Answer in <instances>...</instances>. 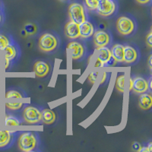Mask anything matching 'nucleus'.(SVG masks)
<instances>
[{
  "mask_svg": "<svg viewBox=\"0 0 152 152\" xmlns=\"http://www.w3.org/2000/svg\"><path fill=\"white\" fill-rule=\"evenodd\" d=\"M111 56L116 62H124V47L121 44H116L112 47L110 50Z\"/></svg>",
  "mask_w": 152,
  "mask_h": 152,
  "instance_id": "nucleus-13",
  "label": "nucleus"
},
{
  "mask_svg": "<svg viewBox=\"0 0 152 152\" xmlns=\"http://www.w3.org/2000/svg\"><path fill=\"white\" fill-rule=\"evenodd\" d=\"M37 145V137L31 132H24L19 136L18 146L22 151L29 152L33 151Z\"/></svg>",
  "mask_w": 152,
  "mask_h": 152,
  "instance_id": "nucleus-1",
  "label": "nucleus"
},
{
  "mask_svg": "<svg viewBox=\"0 0 152 152\" xmlns=\"http://www.w3.org/2000/svg\"><path fill=\"white\" fill-rule=\"evenodd\" d=\"M3 51L4 54H5V58L9 59V60H12L13 59H15V57L16 56V54H17L15 48L10 45H8L4 49Z\"/></svg>",
  "mask_w": 152,
  "mask_h": 152,
  "instance_id": "nucleus-19",
  "label": "nucleus"
},
{
  "mask_svg": "<svg viewBox=\"0 0 152 152\" xmlns=\"http://www.w3.org/2000/svg\"><path fill=\"white\" fill-rule=\"evenodd\" d=\"M116 4L113 0H99L97 10L98 14L104 17H108L113 14Z\"/></svg>",
  "mask_w": 152,
  "mask_h": 152,
  "instance_id": "nucleus-6",
  "label": "nucleus"
},
{
  "mask_svg": "<svg viewBox=\"0 0 152 152\" xmlns=\"http://www.w3.org/2000/svg\"><path fill=\"white\" fill-rule=\"evenodd\" d=\"M136 1L140 4H147L150 2V0H136Z\"/></svg>",
  "mask_w": 152,
  "mask_h": 152,
  "instance_id": "nucleus-33",
  "label": "nucleus"
},
{
  "mask_svg": "<svg viewBox=\"0 0 152 152\" xmlns=\"http://www.w3.org/2000/svg\"><path fill=\"white\" fill-rule=\"evenodd\" d=\"M99 0H85V5L90 10H96Z\"/></svg>",
  "mask_w": 152,
  "mask_h": 152,
  "instance_id": "nucleus-25",
  "label": "nucleus"
},
{
  "mask_svg": "<svg viewBox=\"0 0 152 152\" xmlns=\"http://www.w3.org/2000/svg\"><path fill=\"white\" fill-rule=\"evenodd\" d=\"M138 58V53H137L135 49L130 46L124 47V61L127 63H132L136 61Z\"/></svg>",
  "mask_w": 152,
  "mask_h": 152,
  "instance_id": "nucleus-14",
  "label": "nucleus"
},
{
  "mask_svg": "<svg viewBox=\"0 0 152 152\" xmlns=\"http://www.w3.org/2000/svg\"><path fill=\"white\" fill-rule=\"evenodd\" d=\"M5 98H23V95L17 91H9L5 94Z\"/></svg>",
  "mask_w": 152,
  "mask_h": 152,
  "instance_id": "nucleus-24",
  "label": "nucleus"
},
{
  "mask_svg": "<svg viewBox=\"0 0 152 152\" xmlns=\"http://www.w3.org/2000/svg\"><path fill=\"white\" fill-rule=\"evenodd\" d=\"M99 72L98 71H94L90 73L89 76H88V79L91 84H94L96 80H97V77H98Z\"/></svg>",
  "mask_w": 152,
  "mask_h": 152,
  "instance_id": "nucleus-27",
  "label": "nucleus"
},
{
  "mask_svg": "<svg viewBox=\"0 0 152 152\" xmlns=\"http://www.w3.org/2000/svg\"><path fill=\"white\" fill-rule=\"evenodd\" d=\"M9 59H6V58H5V69H7L8 67H9Z\"/></svg>",
  "mask_w": 152,
  "mask_h": 152,
  "instance_id": "nucleus-34",
  "label": "nucleus"
},
{
  "mask_svg": "<svg viewBox=\"0 0 152 152\" xmlns=\"http://www.w3.org/2000/svg\"><path fill=\"white\" fill-rule=\"evenodd\" d=\"M104 66V64H103L102 62H100V60H99L98 59H97V61H96V62H95V66H94V67H96V68H99V67H101V66Z\"/></svg>",
  "mask_w": 152,
  "mask_h": 152,
  "instance_id": "nucleus-31",
  "label": "nucleus"
},
{
  "mask_svg": "<svg viewBox=\"0 0 152 152\" xmlns=\"http://www.w3.org/2000/svg\"><path fill=\"white\" fill-rule=\"evenodd\" d=\"M106 79H107V72H104V74L102 75V78H101V81H100V84L104 83Z\"/></svg>",
  "mask_w": 152,
  "mask_h": 152,
  "instance_id": "nucleus-32",
  "label": "nucleus"
},
{
  "mask_svg": "<svg viewBox=\"0 0 152 152\" xmlns=\"http://www.w3.org/2000/svg\"><path fill=\"white\" fill-rule=\"evenodd\" d=\"M116 28L121 34L129 35L132 33L133 31H134L135 24L129 18L122 16L117 19Z\"/></svg>",
  "mask_w": 152,
  "mask_h": 152,
  "instance_id": "nucleus-5",
  "label": "nucleus"
},
{
  "mask_svg": "<svg viewBox=\"0 0 152 152\" xmlns=\"http://www.w3.org/2000/svg\"><path fill=\"white\" fill-rule=\"evenodd\" d=\"M65 34L69 39H76L80 37L78 24L70 21L65 26Z\"/></svg>",
  "mask_w": 152,
  "mask_h": 152,
  "instance_id": "nucleus-9",
  "label": "nucleus"
},
{
  "mask_svg": "<svg viewBox=\"0 0 152 152\" xmlns=\"http://www.w3.org/2000/svg\"><path fill=\"white\" fill-rule=\"evenodd\" d=\"M34 71L36 76L39 78H43L47 75L50 72V66L47 62L43 61H37L34 66Z\"/></svg>",
  "mask_w": 152,
  "mask_h": 152,
  "instance_id": "nucleus-12",
  "label": "nucleus"
},
{
  "mask_svg": "<svg viewBox=\"0 0 152 152\" xmlns=\"http://www.w3.org/2000/svg\"><path fill=\"white\" fill-rule=\"evenodd\" d=\"M24 31L28 36H31V35L36 34V32L37 31V28L33 23H28L24 25Z\"/></svg>",
  "mask_w": 152,
  "mask_h": 152,
  "instance_id": "nucleus-21",
  "label": "nucleus"
},
{
  "mask_svg": "<svg viewBox=\"0 0 152 152\" xmlns=\"http://www.w3.org/2000/svg\"><path fill=\"white\" fill-rule=\"evenodd\" d=\"M152 106V97L151 95L147 93H142L139 97V107L142 110H149Z\"/></svg>",
  "mask_w": 152,
  "mask_h": 152,
  "instance_id": "nucleus-15",
  "label": "nucleus"
},
{
  "mask_svg": "<svg viewBox=\"0 0 152 152\" xmlns=\"http://www.w3.org/2000/svg\"><path fill=\"white\" fill-rule=\"evenodd\" d=\"M12 135L9 131H0V148H3L9 144Z\"/></svg>",
  "mask_w": 152,
  "mask_h": 152,
  "instance_id": "nucleus-18",
  "label": "nucleus"
},
{
  "mask_svg": "<svg viewBox=\"0 0 152 152\" xmlns=\"http://www.w3.org/2000/svg\"><path fill=\"white\" fill-rule=\"evenodd\" d=\"M63 1H66V0H63Z\"/></svg>",
  "mask_w": 152,
  "mask_h": 152,
  "instance_id": "nucleus-40",
  "label": "nucleus"
},
{
  "mask_svg": "<svg viewBox=\"0 0 152 152\" xmlns=\"http://www.w3.org/2000/svg\"><path fill=\"white\" fill-rule=\"evenodd\" d=\"M151 59H152V56L151 55L150 56H149V58H148V65H149V68H150V69H151V68H152Z\"/></svg>",
  "mask_w": 152,
  "mask_h": 152,
  "instance_id": "nucleus-36",
  "label": "nucleus"
},
{
  "mask_svg": "<svg viewBox=\"0 0 152 152\" xmlns=\"http://www.w3.org/2000/svg\"><path fill=\"white\" fill-rule=\"evenodd\" d=\"M111 58V52L109 48L104 47L98 48V57L97 59L105 65Z\"/></svg>",
  "mask_w": 152,
  "mask_h": 152,
  "instance_id": "nucleus-17",
  "label": "nucleus"
},
{
  "mask_svg": "<svg viewBox=\"0 0 152 152\" xmlns=\"http://www.w3.org/2000/svg\"><path fill=\"white\" fill-rule=\"evenodd\" d=\"M132 78H130V86H129V90H132Z\"/></svg>",
  "mask_w": 152,
  "mask_h": 152,
  "instance_id": "nucleus-38",
  "label": "nucleus"
},
{
  "mask_svg": "<svg viewBox=\"0 0 152 152\" xmlns=\"http://www.w3.org/2000/svg\"><path fill=\"white\" fill-rule=\"evenodd\" d=\"M115 87L119 91L123 93L125 90V75H121L118 76L116 78V83H115Z\"/></svg>",
  "mask_w": 152,
  "mask_h": 152,
  "instance_id": "nucleus-20",
  "label": "nucleus"
},
{
  "mask_svg": "<svg viewBox=\"0 0 152 152\" xmlns=\"http://www.w3.org/2000/svg\"><path fill=\"white\" fill-rule=\"evenodd\" d=\"M23 106L22 102H18V101H15V102H7L5 103V107L9 108V110H16L21 109Z\"/></svg>",
  "mask_w": 152,
  "mask_h": 152,
  "instance_id": "nucleus-23",
  "label": "nucleus"
},
{
  "mask_svg": "<svg viewBox=\"0 0 152 152\" xmlns=\"http://www.w3.org/2000/svg\"><path fill=\"white\" fill-rule=\"evenodd\" d=\"M5 125L7 126H17L21 125V122L15 116H6L5 118Z\"/></svg>",
  "mask_w": 152,
  "mask_h": 152,
  "instance_id": "nucleus-22",
  "label": "nucleus"
},
{
  "mask_svg": "<svg viewBox=\"0 0 152 152\" xmlns=\"http://www.w3.org/2000/svg\"><path fill=\"white\" fill-rule=\"evenodd\" d=\"M1 19H2V18H1V15H0V22H1Z\"/></svg>",
  "mask_w": 152,
  "mask_h": 152,
  "instance_id": "nucleus-39",
  "label": "nucleus"
},
{
  "mask_svg": "<svg viewBox=\"0 0 152 152\" xmlns=\"http://www.w3.org/2000/svg\"><path fill=\"white\" fill-rule=\"evenodd\" d=\"M116 61L115 60V59H114L112 56H111L110 59H109V61H108V62H107L106 64H107L108 66H114V65L116 64Z\"/></svg>",
  "mask_w": 152,
  "mask_h": 152,
  "instance_id": "nucleus-30",
  "label": "nucleus"
},
{
  "mask_svg": "<svg viewBox=\"0 0 152 152\" xmlns=\"http://www.w3.org/2000/svg\"><path fill=\"white\" fill-rule=\"evenodd\" d=\"M68 50L72 59H78L82 57L85 53V48L79 42L72 41L68 44Z\"/></svg>",
  "mask_w": 152,
  "mask_h": 152,
  "instance_id": "nucleus-7",
  "label": "nucleus"
},
{
  "mask_svg": "<svg viewBox=\"0 0 152 152\" xmlns=\"http://www.w3.org/2000/svg\"><path fill=\"white\" fill-rule=\"evenodd\" d=\"M152 33L151 32H150V33L148 34V35L147 36V38H146V43H147V45L150 48H151L152 47Z\"/></svg>",
  "mask_w": 152,
  "mask_h": 152,
  "instance_id": "nucleus-28",
  "label": "nucleus"
},
{
  "mask_svg": "<svg viewBox=\"0 0 152 152\" xmlns=\"http://www.w3.org/2000/svg\"><path fill=\"white\" fill-rule=\"evenodd\" d=\"M8 45H9L8 38L4 35L0 34V50H3Z\"/></svg>",
  "mask_w": 152,
  "mask_h": 152,
  "instance_id": "nucleus-26",
  "label": "nucleus"
},
{
  "mask_svg": "<svg viewBox=\"0 0 152 152\" xmlns=\"http://www.w3.org/2000/svg\"><path fill=\"white\" fill-rule=\"evenodd\" d=\"M24 121L29 124H36L41 122L42 113L34 107H27L23 112Z\"/></svg>",
  "mask_w": 152,
  "mask_h": 152,
  "instance_id": "nucleus-4",
  "label": "nucleus"
},
{
  "mask_svg": "<svg viewBox=\"0 0 152 152\" xmlns=\"http://www.w3.org/2000/svg\"><path fill=\"white\" fill-rule=\"evenodd\" d=\"M138 151H140V152H144V151H147L148 152V149L147 147H142L140 148V150Z\"/></svg>",
  "mask_w": 152,
  "mask_h": 152,
  "instance_id": "nucleus-35",
  "label": "nucleus"
},
{
  "mask_svg": "<svg viewBox=\"0 0 152 152\" xmlns=\"http://www.w3.org/2000/svg\"><path fill=\"white\" fill-rule=\"evenodd\" d=\"M68 13L72 21H75L78 24L86 20L85 9L83 5L79 3H76V2L72 3L69 5Z\"/></svg>",
  "mask_w": 152,
  "mask_h": 152,
  "instance_id": "nucleus-2",
  "label": "nucleus"
},
{
  "mask_svg": "<svg viewBox=\"0 0 152 152\" xmlns=\"http://www.w3.org/2000/svg\"><path fill=\"white\" fill-rule=\"evenodd\" d=\"M93 35L94 43L97 48L106 47L110 43V36L105 31H97Z\"/></svg>",
  "mask_w": 152,
  "mask_h": 152,
  "instance_id": "nucleus-8",
  "label": "nucleus"
},
{
  "mask_svg": "<svg viewBox=\"0 0 152 152\" xmlns=\"http://www.w3.org/2000/svg\"><path fill=\"white\" fill-rule=\"evenodd\" d=\"M56 120V114L52 110L45 109L42 112V119L43 123L47 125H50L53 123Z\"/></svg>",
  "mask_w": 152,
  "mask_h": 152,
  "instance_id": "nucleus-16",
  "label": "nucleus"
},
{
  "mask_svg": "<svg viewBox=\"0 0 152 152\" xmlns=\"http://www.w3.org/2000/svg\"><path fill=\"white\" fill-rule=\"evenodd\" d=\"M58 45L57 39L51 34H44L42 35L38 41L39 48L43 52H50L55 50Z\"/></svg>",
  "mask_w": 152,
  "mask_h": 152,
  "instance_id": "nucleus-3",
  "label": "nucleus"
},
{
  "mask_svg": "<svg viewBox=\"0 0 152 152\" xmlns=\"http://www.w3.org/2000/svg\"><path fill=\"white\" fill-rule=\"evenodd\" d=\"M78 28H79V34L81 37L88 38L93 36L94 28L93 24L89 21L85 20V21L78 24Z\"/></svg>",
  "mask_w": 152,
  "mask_h": 152,
  "instance_id": "nucleus-11",
  "label": "nucleus"
},
{
  "mask_svg": "<svg viewBox=\"0 0 152 152\" xmlns=\"http://www.w3.org/2000/svg\"><path fill=\"white\" fill-rule=\"evenodd\" d=\"M151 145H152V143H151V142H150V143H149V145H148V146L147 147L148 149V152H151L152 151V148H151L152 146H151Z\"/></svg>",
  "mask_w": 152,
  "mask_h": 152,
  "instance_id": "nucleus-37",
  "label": "nucleus"
},
{
  "mask_svg": "<svg viewBox=\"0 0 152 152\" xmlns=\"http://www.w3.org/2000/svg\"><path fill=\"white\" fill-rule=\"evenodd\" d=\"M142 148V146H141V145L139 143H138V142H135V143L133 144L132 145V148L133 150H135V151H139L140 150V148Z\"/></svg>",
  "mask_w": 152,
  "mask_h": 152,
  "instance_id": "nucleus-29",
  "label": "nucleus"
},
{
  "mask_svg": "<svg viewBox=\"0 0 152 152\" xmlns=\"http://www.w3.org/2000/svg\"><path fill=\"white\" fill-rule=\"evenodd\" d=\"M132 91L135 93L142 94L148 90V83L143 78L136 77L132 79Z\"/></svg>",
  "mask_w": 152,
  "mask_h": 152,
  "instance_id": "nucleus-10",
  "label": "nucleus"
}]
</instances>
